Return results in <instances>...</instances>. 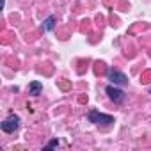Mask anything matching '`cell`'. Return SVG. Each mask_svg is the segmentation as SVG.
Returning <instances> with one entry per match:
<instances>
[{
	"mask_svg": "<svg viewBox=\"0 0 151 151\" xmlns=\"http://www.w3.org/2000/svg\"><path fill=\"white\" fill-rule=\"evenodd\" d=\"M87 119H89L91 123H94V124H110V123H114V117H112V116L101 114V112H98V110H91V112L87 114Z\"/></svg>",
	"mask_w": 151,
	"mask_h": 151,
	"instance_id": "6da1fadb",
	"label": "cell"
},
{
	"mask_svg": "<svg viewBox=\"0 0 151 151\" xmlns=\"http://www.w3.org/2000/svg\"><path fill=\"white\" fill-rule=\"evenodd\" d=\"M18 126H20V117H18V116H9V117L2 123V130L7 132V133H13Z\"/></svg>",
	"mask_w": 151,
	"mask_h": 151,
	"instance_id": "7a4b0ae2",
	"label": "cell"
},
{
	"mask_svg": "<svg viewBox=\"0 0 151 151\" xmlns=\"http://www.w3.org/2000/svg\"><path fill=\"white\" fill-rule=\"evenodd\" d=\"M109 80L114 82V86H126L128 84V78H126V75L116 71V69H109Z\"/></svg>",
	"mask_w": 151,
	"mask_h": 151,
	"instance_id": "3957f363",
	"label": "cell"
},
{
	"mask_svg": "<svg viewBox=\"0 0 151 151\" xmlns=\"http://www.w3.org/2000/svg\"><path fill=\"white\" fill-rule=\"evenodd\" d=\"M107 94H109V98H110L112 101H116V103H121V101L124 100V93L119 91V89L114 87V86H109V87H107Z\"/></svg>",
	"mask_w": 151,
	"mask_h": 151,
	"instance_id": "277c9868",
	"label": "cell"
},
{
	"mask_svg": "<svg viewBox=\"0 0 151 151\" xmlns=\"http://www.w3.org/2000/svg\"><path fill=\"white\" fill-rule=\"evenodd\" d=\"M41 89H43V86H41V82H30V86H29V93L30 94H34V96H37L39 93H41Z\"/></svg>",
	"mask_w": 151,
	"mask_h": 151,
	"instance_id": "5b68a950",
	"label": "cell"
},
{
	"mask_svg": "<svg viewBox=\"0 0 151 151\" xmlns=\"http://www.w3.org/2000/svg\"><path fill=\"white\" fill-rule=\"evenodd\" d=\"M53 27H55V18H53V16L46 18V22H45V30H53Z\"/></svg>",
	"mask_w": 151,
	"mask_h": 151,
	"instance_id": "8992f818",
	"label": "cell"
},
{
	"mask_svg": "<svg viewBox=\"0 0 151 151\" xmlns=\"http://www.w3.org/2000/svg\"><path fill=\"white\" fill-rule=\"evenodd\" d=\"M57 146H59V140L57 139H53V140L48 142V147H57Z\"/></svg>",
	"mask_w": 151,
	"mask_h": 151,
	"instance_id": "52a82bcc",
	"label": "cell"
}]
</instances>
